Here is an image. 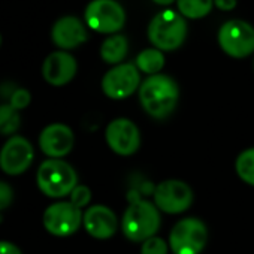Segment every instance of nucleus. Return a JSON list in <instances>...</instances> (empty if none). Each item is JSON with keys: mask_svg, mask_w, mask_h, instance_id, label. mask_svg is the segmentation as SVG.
<instances>
[{"mask_svg": "<svg viewBox=\"0 0 254 254\" xmlns=\"http://www.w3.org/2000/svg\"><path fill=\"white\" fill-rule=\"evenodd\" d=\"M180 100V87L174 78L157 73L142 81L139 87V102L142 109L156 120L169 117Z\"/></svg>", "mask_w": 254, "mask_h": 254, "instance_id": "1", "label": "nucleus"}, {"mask_svg": "<svg viewBox=\"0 0 254 254\" xmlns=\"http://www.w3.org/2000/svg\"><path fill=\"white\" fill-rule=\"evenodd\" d=\"M160 221V212L154 202L139 197L138 193L129 196V205L121 218V230L127 239L144 242L156 236Z\"/></svg>", "mask_w": 254, "mask_h": 254, "instance_id": "2", "label": "nucleus"}, {"mask_svg": "<svg viewBox=\"0 0 254 254\" xmlns=\"http://www.w3.org/2000/svg\"><path fill=\"white\" fill-rule=\"evenodd\" d=\"M36 183L45 196L60 199L69 196L78 186V175L67 162L62 159H47L38 169Z\"/></svg>", "mask_w": 254, "mask_h": 254, "instance_id": "3", "label": "nucleus"}, {"mask_svg": "<svg viewBox=\"0 0 254 254\" xmlns=\"http://www.w3.org/2000/svg\"><path fill=\"white\" fill-rule=\"evenodd\" d=\"M187 38V23L175 11H162L150 21L148 39L160 51H174L180 48Z\"/></svg>", "mask_w": 254, "mask_h": 254, "instance_id": "4", "label": "nucleus"}, {"mask_svg": "<svg viewBox=\"0 0 254 254\" xmlns=\"http://www.w3.org/2000/svg\"><path fill=\"white\" fill-rule=\"evenodd\" d=\"M206 241V226L194 217L180 220L169 233V248L174 254H200Z\"/></svg>", "mask_w": 254, "mask_h": 254, "instance_id": "5", "label": "nucleus"}, {"mask_svg": "<svg viewBox=\"0 0 254 254\" xmlns=\"http://www.w3.org/2000/svg\"><path fill=\"white\" fill-rule=\"evenodd\" d=\"M220 48L233 59H245L254 53V27L244 20H230L218 30Z\"/></svg>", "mask_w": 254, "mask_h": 254, "instance_id": "6", "label": "nucleus"}, {"mask_svg": "<svg viewBox=\"0 0 254 254\" xmlns=\"http://www.w3.org/2000/svg\"><path fill=\"white\" fill-rule=\"evenodd\" d=\"M84 18L91 30L115 35L124 27L126 12L115 0H93L85 8Z\"/></svg>", "mask_w": 254, "mask_h": 254, "instance_id": "7", "label": "nucleus"}, {"mask_svg": "<svg viewBox=\"0 0 254 254\" xmlns=\"http://www.w3.org/2000/svg\"><path fill=\"white\" fill-rule=\"evenodd\" d=\"M141 72L132 63H121L109 69L102 78V90L112 100L130 97L141 87Z\"/></svg>", "mask_w": 254, "mask_h": 254, "instance_id": "8", "label": "nucleus"}, {"mask_svg": "<svg viewBox=\"0 0 254 254\" xmlns=\"http://www.w3.org/2000/svg\"><path fill=\"white\" fill-rule=\"evenodd\" d=\"M82 209L76 208L69 200H62L50 205L42 217L44 227L54 236H70L82 226Z\"/></svg>", "mask_w": 254, "mask_h": 254, "instance_id": "9", "label": "nucleus"}, {"mask_svg": "<svg viewBox=\"0 0 254 254\" xmlns=\"http://www.w3.org/2000/svg\"><path fill=\"white\" fill-rule=\"evenodd\" d=\"M191 187L181 180H165L154 190V205L166 214H181L193 203Z\"/></svg>", "mask_w": 254, "mask_h": 254, "instance_id": "10", "label": "nucleus"}, {"mask_svg": "<svg viewBox=\"0 0 254 254\" xmlns=\"http://www.w3.org/2000/svg\"><path fill=\"white\" fill-rule=\"evenodd\" d=\"M108 147L118 156L129 157L135 154L141 145V133L138 126L129 118L112 120L105 130Z\"/></svg>", "mask_w": 254, "mask_h": 254, "instance_id": "11", "label": "nucleus"}, {"mask_svg": "<svg viewBox=\"0 0 254 254\" xmlns=\"http://www.w3.org/2000/svg\"><path fill=\"white\" fill-rule=\"evenodd\" d=\"M33 145L23 136H11L0 150V169L11 177L24 174L33 163Z\"/></svg>", "mask_w": 254, "mask_h": 254, "instance_id": "12", "label": "nucleus"}, {"mask_svg": "<svg viewBox=\"0 0 254 254\" xmlns=\"http://www.w3.org/2000/svg\"><path fill=\"white\" fill-rule=\"evenodd\" d=\"M75 144V136L69 126L53 123L39 135V148L50 159H62L67 156Z\"/></svg>", "mask_w": 254, "mask_h": 254, "instance_id": "13", "label": "nucleus"}, {"mask_svg": "<svg viewBox=\"0 0 254 254\" xmlns=\"http://www.w3.org/2000/svg\"><path fill=\"white\" fill-rule=\"evenodd\" d=\"M82 226L91 238L103 241L115 235L118 218L111 208L105 205H91L84 211Z\"/></svg>", "mask_w": 254, "mask_h": 254, "instance_id": "14", "label": "nucleus"}, {"mask_svg": "<svg viewBox=\"0 0 254 254\" xmlns=\"http://www.w3.org/2000/svg\"><path fill=\"white\" fill-rule=\"evenodd\" d=\"M76 69L78 64L73 56L66 51H56L45 59L42 64V75L48 84L62 87L75 78Z\"/></svg>", "mask_w": 254, "mask_h": 254, "instance_id": "15", "label": "nucleus"}, {"mask_svg": "<svg viewBox=\"0 0 254 254\" xmlns=\"http://www.w3.org/2000/svg\"><path fill=\"white\" fill-rule=\"evenodd\" d=\"M51 39L62 50H73L87 41V30L76 17H63L53 26Z\"/></svg>", "mask_w": 254, "mask_h": 254, "instance_id": "16", "label": "nucleus"}, {"mask_svg": "<svg viewBox=\"0 0 254 254\" xmlns=\"http://www.w3.org/2000/svg\"><path fill=\"white\" fill-rule=\"evenodd\" d=\"M129 51V42L123 35H111L100 47V57L108 64H121Z\"/></svg>", "mask_w": 254, "mask_h": 254, "instance_id": "17", "label": "nucleus"}, {"mask_svg": "<svg viewBox=\"0 0 254 254\" xmlns=\"http://www.w3.org/2000/svg\"><path fill=\"white\" fill-rule=\"evenodd\" d=\"M135 66L138 67L139 72H144L148 76L160 73V70L165 66L163 51H160L157 48H147V50L141 51L136 57Z\"/></svg>", "mask_w": 254, "mask_h": 254, "instance_id": "18", "label": "nucleus"}, {"mask_svg": "<svg viewBox=\"0 0 254 254\" xmlns=\"http://www.w3.org/2000/svg\"><path fill=\"white\" fill-rule=\"evenodd\" d=\"M177 5L180 14L184 18L199 20L211 12L214 6V0H177Z\"/></svg>", "mask_w": 254, "mask_h": 254, "instance_id": "19", "label": "nucleus"}, {"mask_svg": "<svg viewBox=\"0 0 254 254\" xmlns=\"http://www.w3.org/2000/svg\"><path fill=\"white\" fill-rule=\"evenodd\" d=\"M21 127V115L20 111L12 108L9 103L0 105V135L15 136V133Z\"/></svg>", "mask_w": 254, "mask_h": 254, "instance_id": "20", "label": "nucleus"}, {"mask_svg": "<svg viewBox=\"0 0 254 254\" xmlns=\"http://www.w3.org/2000/svg\"><path fill=\"white\" fill-rule=\"evenodd\" d=\"M235 171L245 184L254 187V147L242 151L238 156L235 162Z\"/></svg>", "mask_w": 254, "mask_h": 254, "instance_id": "21", "label": "nucleus"}, {"mask_svg": "<svg viewBox=\"0 0 254 254\" xmlns=\"http://www.w3.org/2000/svg\"><path fill=\"white\" fill-rule=\"evenodd\" d=\"M69 202L73 203L76 208L82 209V208H88L90 202H91V190L87 186L78 184L72 193L69 194Z\"/></svg>", "mask_w": 254, "mask_h": 254, "instance_id": "22", "label": "nucleus"}, {"mask_svg": "<svg viewBox=\"0 0 254 254\" xmlns=\"http://www.w3.org/2000/svg\"><path fill=\"white\" fill-rule=\"evenodd\" d=\"M168 242L159 236L148 238L141 245V254H168Z\"/></svg>", "mask_w": 254, "mask_h": 254, "instance_id": "23", "label": "nucleus"}, {"mask_svg": "<svg viewBox=\"0 0 254 254\" xmlns=\"http://www.w3.org/2000/svg\"><path fill=\"white\" fill-rule=\"evenodd\" d=\"M32 102V94L26 88H15V91L9 97V105L15 108L17 111L26 109Z\"/></svg>", "mask_w": 254, "mask_h": 254, "instance_id": "24", "label": "nucleus"}, {"mask_svg": "<svg viewBox=\"0 0 254 254\" xmlns=\"http://www.w3.org/2000/svg\"><path fill=\"white\" fill-rule=\"evenodd\" d=\"M12 200H14L12 187L5 181H0V211L8 209L12 205Z\"/></svg>", "mask_w": 254, "mask_h": 254, "instance_id": "25", "label": "nucleus"}, {"mask_svg": "<svg viewBox=\"0 0 254 254\" xmlns=\"http://www.w3.org/2000/svg\"><path fill=\"white\" fill-rule=\"evenodd\" d=\"M0 254H23V253L11 241H0Z\"/></svg>", "mask_w": 254, "mask_h": 254, "instance_id": "26", "label": "nucleus"}, {"mask_svg": "<svg viewBox=\"0 0 254 254\" xmlns=\"http://www.w3.org/2000/svg\"><path fill=\"white\" fill-rule=\"evenodd\" d=\"M238 0H214V5L220 11H233L236 8Z\"/></svg>", "mask_w": 254, "mask_h": 254, "instance_id": "27", "label": "nucleus"}, {"mask_svg": "<svg viewBox=\"0 0 254 254\" xmlns=\"http://www.w3.org/2000/svg\"><path fill=\"white\" fill-rule=\"evenodd\" d=\"M153 2L157 3V5H160V6H168V5L174 3L175 0H153Z\"/></svg>", "mask_w": 254, "mask_h": 254, "instance_id": "28", "label": "nucleus"}, {"mask_svg": "<svg viewBox=\"0 0 254 254\" xmlns=\"http://www.w3.org/2000/svg\"><path fill=\"white\" fill-rule=\"evenodd\" d=\"M0 45H2V36H0Z\"/></svg>", "mask_w": 254, "mask_h": 254, "instance_id": "29", "label": "nucleus"}, {"mask_svg": "<svg viewBox=\"0 0 254 254\" xmlns=\"http://www.w3.org/2000/svg\"><path fill=\"white\" fill-rule=\"evenodd\" d=\"M253 67H254V60H253Z\"/></svg>", "mask_w": 254, "mask_h": 254, "instance_id": "30", "label": "nucleus"}]
</instances>
